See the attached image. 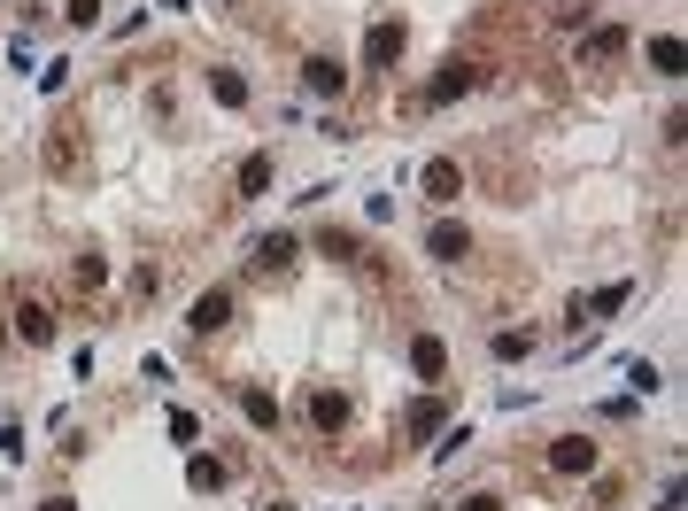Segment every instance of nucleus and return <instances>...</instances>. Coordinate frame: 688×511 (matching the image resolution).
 <instances>
[{
  "mask_svg": "<svg viewBox=\"0 0 688 511\" xmlns=\"http://www.w3.org/2000/svg\"><path fill=\"white\" fill-rule=\"evenodd\" d=\"M47 171H55V179H78V171H86V124L78 117H62L55 132H47Z\"/></svg>",
  "mask_w": 688,
  "mask_h": 511,
  "instance_id": "nucleus-1",
  "label": "nucleus"
},
{
  "mask_svg": "<svg viewBox=\"0 0 688 511\" xmlns=\"http://www.w3.org/2000/svg\"><path fill=\"white\" fill-rule=\"evenodd\" d=\"M480 78H488V70H480V62H472V55L441 62V78H433V86H426V109H449V101H457V93H472V86H480Z\"/></svg>",
  "mask_w": 688,
  "mask_h": 511,
  "instance_id": "nucleus-2",
  "label": "nucleus"
},
{
  "mask_svg": "<svg viewBox=\"0 0 688 511\" xmlns=\"http://www.w3.org/2000/svg\"><path fill=\"white\" fill-rule=\"evenodd\" d=\"M549 473H565V481H580V473H596V442H580V434H565V442H549Z\"/></svg>",
  "mask_w": 688,
  "mask_h": 511,
  "instance_id": "nucleus-3",
  "label": "nucleus"
},
{
  "mask_svg": "<svg viewBox=\"0 0 688 511\" xmlns=\"http://www.w3.org/2000/svg\"><path fill=\"white\" fill-rule=\"evenodd\" d=\"M16 341H31V349H47V341H55V310H47V302H16Z\"/></svg>",
  "mask_w": 688,
  "mask_h": 511,
  "instance_id": "nucleus-4",
  "label": "nucleus"
},
{
  "mask_svg": "<svg viewBox=\"0 0 688 511\" xmlns=\"http://www.w3.org/2000/svg\"><path fill=\"white\" fill-rule=\"evenodd\" d=\"M418 186H426L433 202H457V194H464V163H449V155H433V163H426V179H418Z\"/></svg>",
  "mask_w": 688,
  "mask_h": 511,
  "instance_id": "nucleus-5",
  "label": "nucleus"
},
{
  "mask_svg": "<svg viewBox=\"0 0 688 511\" xmlns=\"http://www.w3.org/2000/svg\"><path fill=\"white\" fill-rule=\"evenodd\" d=\"M186 326H194V333H225L232 326V295H225V287H209V295L194 302V318H186Z\"/></svg>",
  "mask_w": 688,
  "mask_h": 511,
  "instance_id": "nucleus-6",
  "label": "nucleus"
},
{
  "mask_svg": "<svg viewBox=\"0 0 688 511\" xmlns=\"http://www.w3.org/2000/svg\"><path fill=\"white\" fill-rule=\"evenodd\" d=\"M395 55H402V24H372V39H364V62H372V70H395Z\"/></svg>",
  "mask_w": 688,
  "mask_h": 511,
  "instance_id": "nucleus-7",
  "label": "nucleus"
},
{
  "mask_svg": "<svg viewBox=\"0 0 688 511\" xmlns=\"http://www.w3.org/2000/svg\"><path fill=\"white\" fill-rule=\"evenodd\" d=\"M310 419H317V426H325V434H341V426H348V395H333V388H317V395H310Z\"/></svg>",
  "mask_w": 688,
  "mask_h": 511,
  "instance_id": "nucleus-8",
  "label": "nucleus"
},
{
  "mask_svg": "<svg viewBox=\"0 0 688 511\" xmlns=\"http://www.w3.org/2000/svg\"><path fill=\"white\" fill-rule=\"evenodd\" d=\"M287 264H294V241H287V233H263V241H256V271L271 279V271H287Z\"/></svg>",
  "mask_w": 688,
  "mask_h": 511,
  "instance_id": "nucleus-9",
  "label": "nucleus"
},
{
  "mask_svg": "<svg viewBox=\"0 0 688 511\" xmlns=\"http://www.w3.org/2000/svg\"><path fill=\"white\" fill-rule=\"evenodd\" d=\"M426 248L441 256V264H457L464 248H472V233H464V225H433V233H426Z\"/></svg>",
  "mask_w": 688,
  "mask_h": 511,
  "instance_id": "nucleus-10",
  "label": "nucleus"
},
{
  "mask_svg": "<svg viewBox=\"0 0 688 511\" xmlns=\"http://www.w3.org/2000/svg\"><path fill=\"white\" fill-rule=\"evenodd\" d=\"M240 411H248V426H263V434H271V426H279V395L248 388V395H240Z\"/></svg>",
  "mask_w": 688,
  "mask_h": 511,
  "instance_id": "nucleus-11",
  "label": "nucleus"
},
{
  "mask_svg": "<svg viewBox=\"0 0 688 511\" xmlns=\"http://www.w3.org/2000/svg\"><path fill=\"white\" fill-rule=\"evenodd\" d=\"M410 364H418V380H441V341H433V333H418V341H410Z\"/></svg>",
  "mask_w": 688,
  "mask_h": 511,
  "instance_id": "nucleus-12",
  "label": "nucleus"
},
{
  "mask_svg": "<svg viewBox=\"0 0 688 511\" xmlns=\"http://www.w3.org/2000/svg\"><path fill=\"white\" fill-rule=\"evenodd\" d=\"M263 186H271V155H248V163H240V202H256Z\"/></svg>",
  "mask_w": 688,
  "mask_h": 511,
  "instance_id": "nucleus-13",
  "label": "nucleus"
},
{
  "mask_svg": "<svg viewBox=\"0 0 688 511\" xmlns=\"http://www.w3.org/2000/svg\"><path fill=\"white\" fill-rule=\"evenodd\" d=\"M619 47H627V31H596V39L580 47V62H611V55H619Z\"/></svg>",
  "mask_w": 688,
  "mask_h": 511,
  "instance_id": "nucleus-14",
  "label": "nucleus"
},
{
  "mask_svg": "<svg viewBox=\"0 0 688 511\" xmlns=\"http://www.w3.org/2000/svg\"><path fill=\"white\" fill-rule=\"evenodd\" d=\"M209 93H217V101H225V109H240V101H248V86H240V78H232V70H209Z\"/></svg>",
  "mask_w": 688,
  "mask_h": 511,
  "instance_id": "nucleus-15",
  "label": "nucleus"
},
{
  "mask_svg": "<svg viewBox=\"0 0 688 511\" xmlns=\"http://www.w3.org/2000/svg\"><path fill=\"white\" fill-rule=\"evenodd\" d=\"M302 78H310V93H341V62H310Z\"/></svg>",
  "mask_w": 688,
  "mask_h": 511,
  "instance_id": "nucleus-16",
  "label": "nucleus"
},
{
  "mask_svg": "<svg viewBox=\"0 0 688 511\" xmlns=\"http://www.w3.org/2000/svg\"><path fill=\"white\" fill-rule=\"evenodd\" d=\"M650 62H658L665 78H673V70H681V39H650Z\"/></svg>",
  "mask_w": 688,
  "mask_h": 511,
  "instance_id": "nucleus-17",
  "label": "nucleus"
},
{
  "mask_svg": "<svg viewBox=\"0 0 688 511\" xmlns=\"http://www.w3.org/2000/svg\"><path fill=\"white\" fill-rule=\"evenodd\" d=\"M70 279H78V287H86V295H93V287L109 279V264H101V256H78V271H70Z\"/></svg>",
  "mask_w": 688,
  "mask_h": 511,
  "instance_id": "nucleus-18",
  "label": "nucleus"
},
{
  "mask_svg": "<svg viewBox=\"0 0 688 511\" xmlns=\"http://www.w3.org/2000/svg\"><path fill=\"white\" fill-rule=\"evenodd\" d=\"M194 488H225V465L217 457H194Z\"/></svg>",
  "mask_w": 688,
  "mask_h": 511,
  "instance_id": "nucleus-19",
  "label": "nucleus"
},
{
  "mask_svg": "<svg viewBox=\"0 0 688 511\" xmlns=\"http://www.w3.org/2000/svg\"><path fill=\"white\" fill-rule=\"evenodd\" d=\"M402 426H410V434H433V426H441V403H418V411H410Z\"/></svg>",
  "mask_w": 688,
  "mask_h": 511,
  "instance_id": "nucleus-20",
  "label": "nucleus"
},
{
  "mask_svg": "<svg viewBox=\"0 0 688 511\" xmlns=\"http://www.w3.org/2000/svg\"><path fill=\"white\" fill-rule=\"evenodd\" d=\"M101 16V0H70V24H93Z\"/></svg>",
  "mask_w": 688,
  "mask_h": 511,
  "instance_id": "nucleus-21",
  "label": "nucleus"
},
{
  "mask_svg": "<svg viewBox=\"0 0 688 511\" xmlns=\"http://www.w3.org/2000/svg\"><path fill=\"white\" fill-rule=\"evenodd\" d=\"M464 511H503V504H495V496H472V504H464Z\"/></svg>",
  "mask_w": 688,
  "mask_h": 511,
  "instance_id": "nucleus-22",
  "label": "nucleus"
},
{
  "mask_svg": "<svg viewBox=\"0 0 688 511\" xmlns=\"http://www.w3.org/2000/svg\"><path fill=\"white\" fill-rule=\"evenodd\" d=\"M47 511H78V504H70V496H55V504H47Z\"/></svg>",
  "mask_w": 688,
  "mask_h": 511,
  "instance_id": "nucleus-23",
  "label": "nucleus"
}]
</instances>
